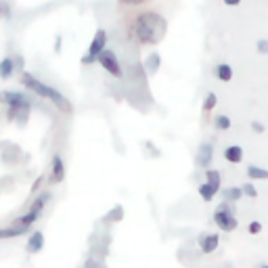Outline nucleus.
Wrapping results in <instances>:
<instances>
[{
	"label": "nucleus",
	"mask_w": 268,
	"mask_h": 268,
	"mask_svg": "<svg viewBox=\"0 0 268 268\" xmlns=\"http://www.w3.org/2000/svg\"><path fill=\"white\" fill-rule=\"evenodd\" d=\"M13 71H15V63H13L11 57H6V59L0 61V80H8L13 76Z\"/></svg>",
	"instance_id": "obj_19"
},
{
	"label": "nucleus",
	"mask_w": 268,
	"mask_h": 268,
	"mask_svg": "<svg viewBox=\"0 0 268 268\" xmlns=\"http://www.w3.org/2000/svg\"><path fill=\"white\" fill-rule=\"evenodd\" d=\"M0 103L8 105V107H23V105H32L30 96L17 90H0Z\"/></svg>",
	"instance_id": "obj_7"
},
{
	"label": "nucleus",
	"mask_w": 268,
	"mask_h": 268,
	"mask_svg": "<svg viewBox=\"0 0 268 268\" xmlns=\"http://www.w3.org/2000/svg\"><path fill=\"white\" fill-rule=\"evenodd\" d=\"M224 159L228 164H241L243 162V149L239 145H230L224 149Z\"/></svg>",
	"instance_id": "obj_14"
},
{
	"label": "nucleus",
	"mask_w": 268,
	"mask_h": 268,
	"mask_svg": "<svg viewBox=\"0 0 268 268\" xmlns=\"http://www.w3.org/2000/svg\"><path fill=\"white\" fill-rule=\"evenodd\" d=\"M145 67H147V74L149 76H155L159 67H162V57H159V52H151L145 61Z\"/></svg>",
	"instance_id": "obj_15"
},
{
	"label": "nucleus",
	"mask_w": 268,
	"mask_h": 268,
	"mask_svg": "<svg viewBox=\"0 0 268 268\" xmlns=\"http://www.w3.org/2000/svg\"><path fill=\"white\" fill-rule=\"evenodd\" d=\"M122 216H124L122 205H115V208L105 216V220H107V222H109V220H111V222H118V220H122Z\"/></svg>",
	"instance_id": "obj_23"
},
{
	"label": "nucleus",
	"mask_w": 268,
	"mask_h": 268,
	"mask_svg": "<svg viewBox=\"0 0 268 268\" xmlns=\"http://www.w3.org/2000/svg\"><path fill=\"white\" fill-rule=\"evenodd\" d=\"M258 52H262V55H268V40H258Z\"/></svg>",
	"instance_id": "obj_27"
},
{
	"label": "nucleus",
	"mask_w": 268,
	"mask_h": 268,
	"mask_svg": "<svg viewBox=\"0 0 268 268\" xmlns=\"http://www.w3.org/2000/svg\"><path fill=\"white\" fill-rule=\"evenodd\" d=\"M48 199H50V193H42L40 197H36L34 199V203H32V208H30V212L28 214H23L21 218H17L13 224H19V226H32L36 220H38V216L42 214V210H44V205L48 203Z\"/></svg>",
	"instance_id": "obj_5"
},
{
	"label": "nucleus",
	"mask_w": 268,
	"mask_h": 268,
	"mask_svg": "<svg viewBox=\"0 0 268 268\" xmlns=\"http://www.w3.org/2000/svg\"><path fill=\"white\" fill-rule=\"evenodd\" d=\"M122 4H130V6H136V4H142V2H147V0H120Z\"/></svg>",
	"instance_id": "obj_29"
},
{
	"label": "nucleus",
	"mask_w": 268,
	"mask_h": 268,
	"mask_svg": "<svg viewBox=\"0 0 268 268\" xmlns=\"http://www.w3.org/2000/svg\"><path fill=\"white\" fill-rule=\"evenodd\" d=\"M30 109H32V105H23V107H8L6 118H8V122H17L19 126H25V122H28V118H30Z\"/></svg>",
	"instance_id": "obj_9"
},
{
	"label": "nucleus",
	"mask_w": 268,
	"mask_h": 268,
	"mask_svg": "<svg viewBox=\"0 0 268 268\" xmlns=\"http://www.w3.org/2000/svg\"><path fill=\"white\" fill-rule=\"evenodd\" d=\"M166 30H168L166 19L159 13H151V11L140 13L130 28L132 38H136L145 46H155V44L162 42L166 36Z\"/></svg>",
	"instance_id": "obj_1"
},
{
	"label": "nucleus",
	"mask_w": 268,
	"mask_h": 268,
	"mask_svg": "<svg viewBox=\"0 0 268 268\" xmlns=\"http://www.w3.org/2000/svg\"><path fill=\"white\" fill-rule=\"evenodd\" d=\"M94 61H96V59H92L90 55H84V57H82V65H90V63H94Z\"/></svg>",
	"instance_id": "obj_32"
},
{
	"label": "nucleus",
	"mask_w": 268,
	"mask_h": 268,
	"mask_svg": "<svg viewBox=\"0 0 268 268\" xmlns=\"http://www.w3.org/2000/svg\"><path fill=\"white\" fill-rule=\"evenodd\" d=\"M247 230H249V233H252V235H258V233H260V230H262V224H260V222H258V220H254V222H249Z\"/></svg>",
	"instance_id": "obj_26"
},
{
	"label": "nucleus",
	"mask_w": 268,
	"mask_h": 268,
	"mask_svg": "<svg viewBox=\"0 0 268 268\" xmlns=\"http://www.w3.org/2000/svg\"><path fill=\"white\" fill-rule=\"evenodd\" d=\"M28 233V226H19V224H13L8 228H0V239H15V237H21Z\"/></svg>",
	"instance_id": "obj_16"
},
{
	"label": "nucleus",
	"mask_w": 268,
	"mask_h": 268,
	"mask_svg": "<svg viewBox=\"0 0 268 268\" xmlns=\"http://www.w3.org/2000/svg\"><path fill=\"white\" fill-rule=\"evenodd\" d=\"M247 178L249 180H268V170L258 168V166H249L247 168Z\"/></svg>",
	"instance_id": "obj_17"
},
{
	"label": "nucleus",
	"mask_w": 268,
	"mask_h": 268,
	"mask_svg": "<svg viewBox=\"0 0 268 268\" xmlns=\"http://www.w3.org/2000/svg\"><path fill=\"white\" fill-rule=\"evenodd\" d=\"M230 118H226V115H218L216 120H214V128H216L218 132H224V130H228L230 128Z\"/></svg>",
	"instance_id": "obj_21"
},
{
	"label": "nucleus",
	"mask_w": 268,
	"mask_h": 268,
	"mask_svg": "<svg viewBox=\"0 0 268 268\" xmlns=\"http://www.w3.org/2000/svg\"><path fill=\"white\" fill-rule=\"evenodd\" d=\"M241 191H243V195H247L249 199H256L258 197V191H256V186L252 182H245L243 186H241Z\"/></svg>",
	"instance_id": "obj_24"
},
{
	"label": "nucleus",
	"mask_w": 268,
	"mask_h": 268,
	"mask_svg": "<svg viewBox=\"0 0 268 268\" xmlns=\"http://www.w3.org/2000/svg\"><path fill=\"white\" fill-rule=\"evenodd\" d=\"M13 63H15V69H17V67L21 69V65H23V59H21V57H15V59H13Z\"/></svg>",
	"instance_id": "obj_34"
},
{
	"label": "nucleus",
	"mask_w": 268,
	"mask_h": 268,
	"mask_svg": "<svg viewBox=\"0 0 268 268\" xmlns=\"http://www.w3.org/2000/svg\"><path fill=\"white\" fill-rule=\"evenodd\" d=\"M21 84H23L25 88H30V90H32V92H36L38 96H42V99L50 101L52 105L57 107L59 111H63V113H67V115L74 113V107H71V101L67 99L65 94H61V92L57 90V88H52V86H48V84L40 82L38 78H34L32 74H28V71H23V74H21Z\"/></svg>",
	"instance_id": "obj_2"
},
{
	"label": "nucleus",
	"mask_w": 268,
	"mask_h": 268,
	"mask_svg": "<svg viewBox=\"0 0 268 268\" xmlns=\"http://www.w3.org/2000/svg\"><path fill=\"white\" fill-rule=\"evenodd\" d=\"M44 235L40 233V230H36V233H32L30 235V239H28V252L30 254H38V252H42L44 249Z\"/></svg>",
	"instance_id": "obj_13"
},
{
	"label": "nucleus",
	"mask_w": 268,
	"mask_h": 268,
	"mask_svg": "<svg viewBox=\"0 0 268 268\" xmlns=\"http://www.w3.org/2000/svg\"><path fill=\"white\" fill-rule=\"evenodd\" d=\"M42 180H44V176H38V178H36V182H34V186H32V193H36V191H38V189H40V184H42Z\"/></svg>",
	"instance_id": "obj_30"
},
{
	"label": "nucleus",
	"mask_w": 268,
	"mask_h": 268,
	"mask_svg": "<svg viewBox=\"0 0 268 268\" xmlns=\"http://www.w3.org/2000/svg\"><path fill=\"white\" fill-rule=\"evenodd\" d=\"M216 101H218V96L214 94V92H208V94H205V99H203V113L212 111L214 107H216Z\"/></svg>",
	"instance_id": "obj_22"
},
{
	"label": "nucleus",
	"mask_w": 268,
	"mask_h": 268,
	"mask_svg": "<svg viewBox=\"0 0 268 268\" xmlns=\"http://www.w3.org/2000/svg\"><path fill=\"white\" fill-rule=\"evenodd\" d=\"M0 19H11V6L4 0H0Z\"/></svg>",
	"instance_id": "obj_25"
},
{
	"label": "nucleus",
	"mask_w": 268,
	"mask_h": 268,
	"mask_svg": "<svg viewBox=\"0 0 268 268\" xmlns=\"http://www.w3.org/2000/svg\"><path fill=\"white\" fill-rule=\"evenodd\" d=\"M214 159V147L210 145V142H203V145L199 147V153H197V166L203 168V170H210V164Z\"/></svg>",
	"instance_id": "obj_11"
},
{
	"label": "nucleus",
	"mask_w": 268,
	"mask_h": 268,
	"mask_svg": "<svg viewBox=\"0 0 268 268\" xmlns=\"http://www.w3.org/2000/svg\"><path fill=\"white\" fill-rule=\"evenodd\" d=\"M222 197H224V201H228V203H235L243 197V191H241V186H228V189L222 191Z\"/></svg>",
	"instance_id": "obj_20"
},
{
	"label": "nucleus",
	"mask_w": 268,
	"mask_h": 268,
	"mask_svg": "<svg viewBox=\"0 0 268 268\" xmlns=\"http://www.w3.org/2000/svg\"><path fill=\"white\" fill-rule=\"evenodd\" d=\"M63 178H65V164H63V159H61V155H52L50 182L52 184H59V182H63Z\"/></svg>",
	"instance_id": "obj_10"
},
{
	"label": "nucleus",
	"mask_w": 268,
	"mask_h": 268,
	"mask_svg": "<svg viewBox=\"0 0 268 268\" xmlns=\"http://www.w3.org/2000/svg\"><path fill=\"white\" fill-rule=\"evenodd\" d=\"M216 78L220 80V82H230V80H233V67H230L228 63L216 65Z\"/></svg>",
	"instance_id": "obj_18"
},
{
	"label": "nucleus",
	"mask_w": 268,
	"mask_h": 268,
	"mask_svg": "<svg viewBox=\"0 0 268 268\" xmlns=\"http://www.w3.org/2000/svg\"><path fill=\"white\" fill-rule=\"evenodd\" d=\"M252 130L256 134H262V132H266V126H264V124H260V122H252Z\"/></svg>",
	"instance_id": "obj_28"
},
{
	"label": "nucleus",
	"mask_w": 268,
	"mask_h": 268,
	"mask_svg": "<svg viewBox=\"0 0 268 268\" xmlns=\"http://www.w3.org/2000/svg\"><path fill=\"white\" fill-rule=\"evenodd\" d=\"M214 222H216V226L222 230V233H233L237 228V218H235V208L233 203L228 201H222L216 210H214Z\"/></svg>",
	"instance_id": "obj_3"
},
{
	"label": "nucleus",
	"mask_w": 268,
	"mask_h": 268,
	"mask_svg": "<svg viewBox=\"0 0 268 268\" xmlns=\"http://www.w3.org/2000/svg\"><path fill=\"white\" fill-rule=\"evenodd\" d=\"M61 46H63V38L57 36V38H55V52H61Z\"/></svg>",
	"instance_id": "obj_31"
},
{
	"label": "nucleus",
	"mask_w": 268,
	"mask_h": 268,
	"mask_svg": "<svg viewBox=\"0 0 268 268\" xmlns=\"http://www.w3.org/2000/svg\"><path fill=\"white\" fill-rule=\"evenodd\" d=\"M222 178L218 170H205V182L199 186V197L203 201H212L222 191Z\"/></svg>",
	"instance_id": "obj_4"
},
{
	"label": "nucleus",
	"mask_w": 268,
	"mask_h": 268,
	"mask_svg": "<svg viewBox=\"0 0 268 268\" xmlns=\"http://www.w3.org/2000/svg\"><path fill=\"white\" fill-rule=\"evenodd\" d=\"M256 268H268V264H260V266H256Z\"/></svg>",
	"instance_id": "obj_35"
},
{
	"label": "nucleus",
	"mask_w": 268,
	"mask_h": 268,
	"mask_svg": "<svg viewBox=\"0 0 268 268\" xmlns=\"http://www.w3.org/2000/svg\"><path fill=\"white\" fill-rule=\"evenodd\" d=\"M105 48H107V32H105V30H96V34L92 36L90 44H88L86 55H90L92 59H96Z\"/></svg>",
	"instance_id": "obj_8"
},
{
	"label": "nucleus",
	"mask_w": 268,
	"mask_h": 268,
	"mask_svg": "<svg viewBox=\"0 0 268 268\" xmlns=\"http://www.w3.org/2000/svg\"><path fill=\"white\" fill-rule=\"evenodd\" d=\"M96 61H99V65H101L109 76H113V78H122V76H124L120 61H118V57H115V52H113L111 48H105L101 55L96 57Z\"/></svg>",
	"instance_id": "obj_6"
},
{
	"label": "nucleus",
	"mask_w": 268,
	"mask_h": 268,
	"mask_svg": "<svg viewBox=\"0 0 268 268\" xmlns=\"http://www.w3.org/2000/svg\"><path fill=\"white\" fill-rule=\"evenodd\" d=\"M222 2H224L226 6H239V4H241V0H222Z\"/></svg>",
	"instance_id": "obj_33"
},
{
	"label": "nucleus",
	"mask_w": 268,
	"mask_h": 268,
	"mask_svg": "<svg viewBox=\"0 0 268 268\" xmlns=\"http://www.w3.org/2000/svg\"><path fill=\"white\" fill-rule=\"evenodd\" d=\"M218 243H220V237L214 235V233H208V235H201L199 237V249L203 254H212L218 249Z\"/></svg>",
	"instance_id": "obj_12"
}]
</instances>
